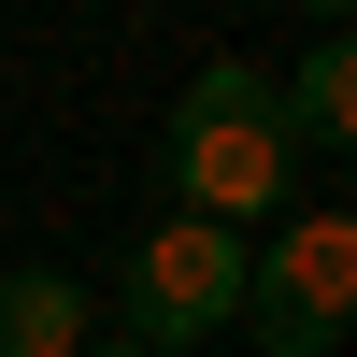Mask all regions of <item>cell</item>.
<instances>
[{
    "instance_id": "cell-3",
    "label": "cell",
    "mask_w": 357,
    "mask_h": 357,
    "mask_svg": "<svg viewBox=\"0 0 357 357\" xmlns=\"http://www.w3.org/2000/svg\"><path fill=\"white\" fill-rule=\"evenodd\" d=\"M129 343H158V357H186L200 329H229L243 314V229H215V215H158L129 243Z\"/></svg>"
},
{
    "instance_id": "cell-1",
    "label": "cell",
    "mask_w": 357,
    "mask_h": 357,
    "mask_svg": "<svg viewBox=\"0 0 357 357\" xmlns=\"http://www.w3.org/2000/svg\"><path fill=\"white\" fill-rule=\"evenodd\" d=\"M286 172H301V143H286V114H272V72H243V57H215V72L172 100V129H158V186L186 200V215H215V229L286 215Z\"/></svg>"
},
{
    "instance_id": "cell-5",
    "label": "cell",
    "mask_w": 357,
    "mask_h": 357,
    "mask_svg": "<svg viewBox=\"0 0 357 357\" xmlns=\"http://www.w3.org/2000/svg\"><path fill=\"white\" fill-rule=\"evenodd\" d=\"M72 343H86L72 272H0V357H72Z\"/></svg>"
},
{
    "instance_id": "cell-2",
    "label": "cell",
    "mask_w": 357,
    "mask_h": 357,
    "mask_svg": "<svg viewBox=\"0 0 357 357\" xmlns=\"http://www.w3.org/2000/svg\"><path fill=\"white\" fill-rule=\"evenodd\" d=\"M357 314V215H286L272 243H243V329L272 357H329Z\"/></svg>"
},
{
    "instance_id": "cell-6",
    "label": "cell",
    "mask_w": 357,
    "mask_h": 357,
    "mask_svg": "<svg viewBox=\"0 0 357 357\" xmlns=\"http://www.w3.org/2000/svg\"><path fill=\"white\" fill-rule=\"evenodd\" d=\"M72 357H158V343H72Z\"/></svg>"
},
{
    "instance_id": "cell-4",
    "label": "cell",
    "mask_w": 357,
    "mask_h": 357,
    "mask_svg": "<svg viewBox=\"0 0 357 357\" xmlns=\"http://www.w3.org/2000/svg\"><path fill=\"white\" fill-rule=\"evenodd\" d=\"M272 114H286V143H357V43H343V29L272 86Z\"/></svg>"
},
{
    "instance_id": "cell-7",
    "label": "cell",
    "mask_w": 357,
    "mask_h": 357,
    "mask_svg": "<svg viewBox=\"0 0 357 357\" xmlns=\"http://www.w3.org/2000/svg\"><path fill=\"white\" fill-rule=\"evenodd\" d=\"M314 15H343V0H314Z\"/></svg>"
}]
</instances>
